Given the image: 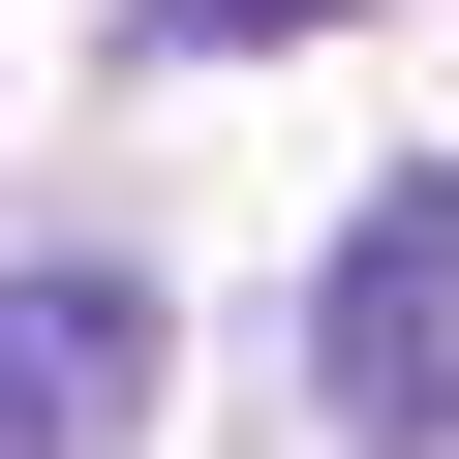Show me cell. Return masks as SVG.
Instances as JSON below:
<instances>
[{
	"label": "cell",
	"instance_id": "cell-1",
	"mask_svg": "<svg viewBox=\"0 0 459 459\" xmlns=\"http://www.w3.org/2000/svg\"><path fill=\"white\" fill-rule=\"evenodd\" d=\"M307 398L337 459H459V153H398L337 214V276H307Z\"/></svg>",
	"mask_w": 459,
	"mask_h": 459
},
{
	"label": "cell",
	"instance_id": "cell-2",
	"mask_svg": "<svg viewBox=\"0 0 459 459\" xmlns=\"http://www.w3.org/2000/svg\"><path fill=\"white\" fill-rule=\"evenodd\" d=\"M153 368H184V307H153L123 246H31V276H0V459H123Z\"/></svg>",
	"mask_w": 459,
	"mask_h": 459
},
{
	"label": "cell",
	"instance_id": "cell-3",
	"mask_svg": "<svg viewBox=\"0 0 459 459\" xmlns=\"http://www.w3.org/2000/svg\"><path fill=\"white\" fill-rule=\"evenodd\" d=\"M307 31H368V0H153V62H307Z\"/></svg>",
	"mask_w": 459,
	"mask_h": 459
}]
</instances>
